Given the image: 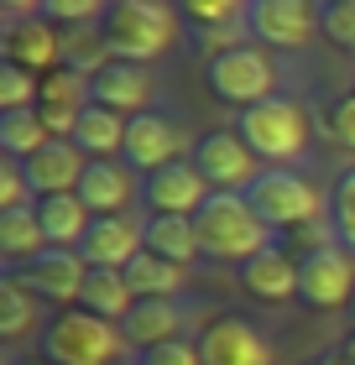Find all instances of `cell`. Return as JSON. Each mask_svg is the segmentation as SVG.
Returning <instances> with one entry per match:
<instances>
[{"label":"cell","mask_w":355,"mask_h":365,"mask_svg":"<svg viewBox=\"0 0 355 365\" xmlns=\"http://www.w3.org/2000/svg\"><path fill=\"white\" fill-rule=\"evenodd\" d=\"M141 251L173 261V267H189L194 256H204V251H199L194 220H183V214H146V220H141Z\"/></svg>","instance_id":"23"},{"label":"cell","mask_w":355,"mask_h":365,"mask_svg":"<svg viewBox=\"0 0 355 365\" xmlns=\"http://www.w3.org/2000/svg\"><path fill=\"white\" fill-rule=\"evenodd\" d=\"M84 110H89V78H79L69 68H53L42 78V94H37V115L47 125V136L58 141H74V130L84 120Z\"/></svg>","instance_id":"17"},{"label":"cell","mask_w":355,"mask_h":365,"mask_svg":"<svg viewBox=\"0 0 355 365\" xmlns=\"http://www.w3.org/2000/svg\"><path fill=\"white\" fill-rule=\"evenodd\" d=\"M350 319H355V303H350Z\"/></svg>","instance_id":"42"},{"label":"cell","mask_w":355,"mask_h":365,"mask_svg":"<svg viewBox=\"0 0 355 365\" xmlns=\"http://www.w3.org/2000/svg\"><path fill=\"white\" fill-rule=\"evenodd\" d=\"M37 220H42L47 245H58V251H79V240L89 235L94 214L84 209L79 193H58V198H37Z\"/></svg>","instance_id":"25"},{"label":"cell","mask_w":355,"mask_h":365,"mask_svg":"<svg viewBox=\"0 0 355 365\" xmlns=\"http://www.w3.org/2000/svg\"><path fill=\"white\" fill-rule=\"evenodd\" d=\"M37 319H42V297H31L16 277H0V339L6 344L26 339Z\"/></svg>","instance_id":"29"},{"label":"cell","mask_w":355,"mask_h":365,"mask_svg":"<svg viewBox=\"0 0 355 365\" xmlns=\"http://www.w3.org/2000/svg\"><path fill=\"white\" fill-rule=\"evenodd\" d=\"M26 168V178H31V193L37 198H58V193H79V178H84V168H89V157L79 152L74 141H47L31 162H21Z\"/></svg>","instance_id":"20"},{"label":"cell","mask_w":355,"mask_h":365,"mask_svg":"<svg viewBox=\"0 0 355 365\" xmlns=\"http://www.w3.org/2000/svg\"><path fill=\"white\" fill-rule=\"evenodd\" d=\"M178 329H183V313H178L173 297H141V303L126 313L121 334H126V344H131L136 355H146V350H157V344L183 339Z\"/></svg>","instance_id":"22"},{"label":"cell","mask_w":355,"mask_h":365,"mask_svg":"<svg viewBox=\"0 0 355 365\" xmlns=\"http://www.w3.org/2000/svg\"><path fill=\"white\" fill-rule=\"evenodd\" d=\"M126 350L131 344L121 329L84 313V308H63L42 329V355L53 365H115V360H126Z\"/></svg>","instance_id":"4"},{"label":"cell","mask_w":355,"mask_h":365,"mask_svg":"<svg viewBox=\"0 0 355 365\" xmlns=\"http://www.w3.org/2000/svg\"><path fill=\"white\" fill-rule=\"evenodd\" d=\"M115 365H136V360H115Z\"/></svg>","instance_id":"41"},{"label":"cell","mask_w":355,"mask_h":365,"mask_svg":"<svg viewBox=\"0 0 355 365\" xmlns=\"http://www.w3.org/2000/svg\"><path fill=\"white\" fill-rule=\"evenodd\" d=\"M6 277H16L31 297H42V303H79L89 267H84V256H79V251H58V245H47V251L31 261V267L6 272Z\"/></svg>","instance_id":"15"},{"label":"cell","mask_w":355,"mask_h":365,"mask_svg":"<svg viewBox=\"0 0 355 365\" xmlns=\"http://www.w3.org/2000/svg\"><path fill=\"white\" fill-rule=\"evenodd\" d=\"M189 162L199 168V178L209 182V193H251V182L266 173L256 162V152H251L235 130H204V136L194 141Z\"/></svg>","instance_id":"11"},{"label":"cell","mask_w":355,"mask_h":365,"mask_svg":"<svg viewBox=\"0 0 355 365\" xmlns=\"http://www.w3.org/2000/svg\"><path fill=\"white\" fill-rule=\"evenodd\" d=\"M94 31L105 37L110 58L151 63V58H162V53L178 47L183 16H178V6H162V0H110Z\"/></svg>","instance_id":"1"},{"label":"cell","mask_w":355,"mask_h":365,"mask_svg":"<svg viewBox=\"0 0 355 365\" xmlns=\"http://www.w3.org/2000/svg\"><path fill=\"white\" fill-rule=\"evenodd\" d=\"M246 31L256 37V47H272V53H309L314 37H324L319 6H309V0H251Z\"/></svg>","instance_id":"10"},{"label":"cell","mask_w":355,"mask_h":365,"mask_svg":"<svg viewBox=\"0 0 355 365\" xmlns=\"http://www.w3.org/2000/svg\"><path fill=\"white\" fill-rule=\"evenodd\" d=\"M178 16H183V26H189L194 37L209 47V58H214V53H230V47H241V42H251V31H246V6H241V0H183Z\"/></svg>","instance_id":"16"},{"label":"cell","mask_w":355,"mask_h":365,"mask_svg":"<svg viewBox=\"0 0 355 365\" xmlns=\"http://www.w3.org/2000/svg\"><path fill=\"white\" fill-rule=\"evenodd\" d=\"M303 365H340V360H334V355H319V360H303Z\"/></svg>","instance_id":"40"},{"label":"cell","mask_w":355,"mask_h":365,"mask_svg":"<svg viewBox=\"0 0 355 365\" xmlns=\"http://www.w3.org/2000/svg\"><path fill=\"white\" fill-rule=\"evenodd\" d=\"M79 198H84V209H89L94 220H105V214H121L131 198H141V188L131 182L126 162H89L84 178H79Z\"/></svg>","instance_id":"21"},{"label":"cell","mask_w":355,"mask_h":365,"mask_svg":"<svg viewBox=\"0 0 355 365\" xmlns=\"http://www.w3.org/2000/svg\"><path fill=\"white\" fill-rule=\"evenodd\" d=\"M199 360L204 365H272V344L246 313H219L199 334Z\"/></svg>","instance_id":"12"},{"label":"cell","mask_w":355,"mask_h":365,"mask_svg":"<svg viewBox=\"0 0 355 365\" xmlns=\"http://www.w3.org/2000/svg\"><path fill=\"white\" fill-rule=\"evenodd\" d=\"M47 141L53 136H47L37 110H0V152H6L11 162H31Z\"/></svg>","instance_id":"28"},{"label":"cell","mask_w":355,"mask_h":365,"mask_svg":"<svg viewBox=\"0 0 355 365\" xmlns=\"http://www.w3.org/2000/svg\"><path fill=\"white\" fill-rule=\"evenodd\" d=\"M329 240H340L345 251L355 256V168H345L340 182H334V198H329Z\"/></svg>","instance_id":"32"},{"label":"cell","mask_w":355,"mask_h":365,"mask_svg":"<svg viewBox=\"0 0 355 365\" xmlns=\"http://www.w3.org/2000/svg\"><path fill=\"white\" fill-rule=\"evenodd\" d=\"M11 365H53L47 355H26V360H11Z\"/></svg>","instance_id":"39"},{"label":"cell","mask_w":355,"mask_h":365,"mask_svg":"<svg viewBox=\"0 0 355 365\" xmlns=\"http://www.w3.org/2000/svg\"><path fill=\"white\" fill-rule=\"evenodd\" d=\"M298 267H303V256H287L282 245H272V251L251 256L246 267H235V277H241V292H251L256 303H293Z\"/></svg>","instance_id":"19"},{"label":"cell","mask_w":355,"mask_h":365,"mask_svg":"<svg viewBox=\"0 0 355 365\" xmlns=\"http://www.w3.org/2000/svg\"><path fill=\"white\" fill-rule=\"evenodd\" d=\"M204 84H209V94L219 105L251 110V105L277 99V63L266 58V47L241 42V47H230V53L204 58Z\"/></svg>","instance_id":"5"},{"label":"cell","mask_w":355,"mask_h":365,"mask_svg":"<svg viewBox=\"0 0 355 365\" xmlns=\"http://www.w3.org/2000/svg\"><path fill=\"white\" fill-rule=\"evenodd\" d=\"M84 267H105V272H126L131 261L141 256V225L126 220V214H105V220L89 225V235L79 240Z\"/></svg>","instance_id":"18"},{"label":"cell","mask_w":355,"mask_h":365,"mask_svg":"<svg viewBox=\"0 0 355 365\" xmlns=\"http://www.w3.org/2000/svg\"><path fill=\"white\" fill-rule=\"evenodd\" d=\"M110 47H105V37L89 26V31H63V68L69 73H79V78H94V73H105L110 68Z\"/></svg>","instance_id":"31"},{"label":"cell","mask_w":355,"mask_h":365,"mask_svg":"<svg viewBox=\"0 0 355 365\" xmlns=\"http://www.w3.org/2000/svg\"><path fill=\"white\" fill-rule=\"evenodd\" d=\"M319 31H324V42L355 53V0H324L319 6Z\"/></svg>","instance_id":"34"},{"label":"cell","mask_w":355,"mask_h":365,"mask_svg":"<svg viewBox=\"0 0 355 365\" xmlns=\"http://www.w3.org/2000/svg\"><path fill=\"white\" fill-rule=\"evenodd\" d=\"M235 136H241L251 152H256V162H266V168H287V162H298L303 152H309V110L298 105V99H266V105H251L235 115Z\"/></svg>","instance_id":"3"},{"label":"cell","mask_w":355,"mask_h":365,"mask_svg":"<svg viewBox=\"0 0 355 365\" xmlns=\"http://www.w3.org/2000/svg\"><path fill=\"white\" fill-rule=\"evenodd\" d=\"M126 287H131L136 303H141V297H173V292L183 287V267H173V261L141 251V256L126 267Z\"/></svg>","instance_id":"30"},{"label":"cell","mask_w":355,"mask_h":365,"mask_svg":"<svg viewBox=\"0 0 355 365\" xmlns=\"http://www.w3.org/2000/svg\"><path fill=\"white\" fill-rule=\"evenodd\" d=\"M37 204V193H31V178L21 162H6L0 168V209H31Z\"/></svg>","instance_id":"35"},{"label":"cell","mask_w":355,"mask_h":365,"mask_svg":"<svg viewBox=\"0 0 355 365\" xmlns=\"http://www.w3.org/2000/svg\"><path fill=\"white\" fill-rule=\"evenodd\" d=\"M141 204H146V214H183V220H194L209 204V182L183 157V162H167V168L141 178Z\"/></svg>","instance_id":"14"},{"label":"cell","mask_w":355,"mask_h":365,"mask_svg":"<svg viewBox=\"0 0 355 365\" xmlns=\"http://www.w3.org/2000/svg\"><path fill=\"white\" fill-rule=\"evenodd\" d=\"M42 78L16 68V63H0V110H37Z\"/></svg>","instance_id":"33"},{"label":"cell","mask_w":355,"mask_h":365,"mask_svg":"<svg viewBox=\"0 0 355 365\" xmlns=\"http://www.w3.org/2000/svg\"><path fill=\"white\" fill-rule=\"evenodd\" d=\"M251 209L261 214V225L272 230V235H287V230H309L319 225V193H314V182L293 173V168H266L256 182H251Z\"/></svg>","instance_id":"6"},{"label":"cell","mask_w":355,"mask_h":365,"mask_svg":"<svg viewBox=\"0 0 355 365\" xmlns=\"http://www.w3.org/2000/svg\"><path fill=\"white\" fill-rule=\"evenodd\" d=\"M79 308L94 313V319H105V324H126V313L136 308V297H131V287H126V272L89 267L84 292H79Z\"/></svg>","instance_id":"26"},{"label":"cell","mask_w":355,"mask_h":365,"mask_svg":"<svg viewBox=\"0 0 355 365\" xmlns=\"http://www.w3.org/2000/svg\"><path fill=\"white\" fill-rule=\"evenodd\" d=\"M89 105L115 110V115H126V120H136V115L157 110V78H151L146 63H121V58H115L105 73L89 78Z\"/></svg>","instance_id":"13"},{"label":"cell","mask_w":355,"mask_h":365,"mask_svg":"<svg viewBox=\"0 0 355 365\" xmlns=\"http://www.w3.org/2000/svg\"><path fill=\"white\" fill-rule=\"evenodd\" d=\"M298 303L314 313H334L355 303V256L340 240H319L314 251H303L298 267Z\"/></svg>","instance_id":"7"},{"label":"cell","mask_w":355,"mask_h":365,"mask_svg":"<svg viewBox=\"0 0 355 365\" xmlns=\"http://www.w3.org/2000/svg\"><path fill=\"white\" fill-rule=\"evenodd\" d=\"M136 365H204V360H199V339H173V344L136 355Z\"/></svg>","instance_id":"37"},{"label":"cell","mask_w":355,"mask_h":365,"mask_svg":"<svg viewBox=\"0 0 355 365\" xmlns=\"http://www.w3.org/2000/svg\"><path fill=\"white\" fill-rule=\"evenodd\" d=\"M194 130L183 115L173 110H146L136 115V120L126 125V168H136L141 178L146 173H157L167 168V162H183V157H194Z\"/></svg>","instance_id":"9"},{"label":"cell","mask_w":355,"mask_h":365,"mask_svg":"<svg viewBox=\"0 0 355 365\" xmlns=\"http://www.w3.org/2000/svg\"><path fill=\"white\" fill-rule=\"evenodd\" d=\"M194 230H199V251L214 261H235V267H246L251 256L277 245V235L261 225L246 193H209V204L194 214Z\"/></svg>","instance_id":"2"},{"label":"cell","mask_w":355,"mask_h":365,"mask_svg":"<svg viewBox=\"0 0 355 365\" xmlns=\"http://www.w3.org/2000/svg\"><path fill=\"white\" fill-rule=\"evenodd\" d=\"M0 63H16L37 78L63 68V31L42 16V6H11L6 31H0Z\"/></svg>","instance_id":"8"},{"label":"cell","mask_w":355,"mask_h":365,"mask_svg":"<svg viewBox=\"0 0 355 365\" xmlns=\"http://www.w3.org/2000/svg\"><path fill=\"white\" fill-rule=\"evenodd\" d=\"M126 125H131L126 115L89 105V110H84V120H79V130H74V146L89 162H115V152H126Z\"/></svg>","instance_id":"27"},{"label":"cell","mask_w":355,"mask_h":365,"mask_svg":"<svg viewBox=\"0 0 355 365\" xmlns=\"http://www.w3.org/2000/svg\"><path fill=\"white\" fill-rule=\"evenodd\" d=\"M334 360H340V365H355V329H350L340 344H334Z\"/></svg>","instance_id":"38"},{"label":"cell","mask_w":355,"mask_h":365,"mask_svg":"<svg viewBox=\"0 0 355 365\" xmlns=\"http://www.w3.org/2000/svg\"><path fill=\"white\" fill-rule=\"evenodd\" d=\"M42 251H47V235H42L37 204L31 209H0V261H6V272L31 267Z\"/></svg>","instance_id":"24"},{"label":"cell","mask_w":355,"mask_h":365,"mask_svg":"<svg viewBox=\"0 0 355 365\" xmlns=\"http://www.w3.org/2000/svg\"><path fill=\"white\" fill-rule=\"evenodd\" d=\"M324 130H329V141H334V146L355 152V89H350V94H340V99L329 105V115H324Z\"/></svg>","instance_id":"36"}]
</instances>
